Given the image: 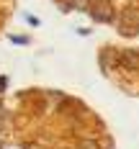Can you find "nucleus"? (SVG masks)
<instances>
[{
	"label": "nucleus",
	"instance_id": "obj_1",
	"mask_svg": "<svg viewBox=\"0 0 139 149\" xmlns=\"http://www.w3.org/2000/svg\"><path fill=\"white\" fill-rule=\"evenodd\" d=\"M116 21V29L121 36H137L139 33V10L137 8H124L121 15L119 18H113Z\"/></svg>",
	"mask_w": 139,
	"mask_h": 149
},
{
	"label": "nucleus",
	"instance_id": "obj_11",
	"mask_svg": "<svg viewBox=\"0 0 139 149\" xmlns=\"http://www.w3.org/2000/svg\"><path fill=\"white\" fill-rule=\"evenodd\" d=\"M3 116H5V111H3V103H0V126H3Z\"/></svg>",
	"mask_w": 139,
	"mask_h": 149
},
{
	"label": "nucleus",
	"instance_id": "obj_6",
	"mask_svg": "<svg viewBox=\"0 0 139 149\" xmlns=\"http://www.w3.org/2000/svg\"><path fill=\"white\" fill-rule=\"evenodd\" d=\"M88 3H90V0H70V3H67V8H77V10H85V8H88Z\"/></svg>",
	"mask_w": 139,
	"mask_h": 149
},
{
	"label": "nucleus",
	"instance_id": "obj_5",
	"mask_svg": "<svg viewBox=\"0 0 139 149\" xmlns=\"http://www.w3.org/2000/svg\"><path fill=\"white\" fill-rule=\"evenodd\" d=\"M75 149H101V144H98L95 139H80Z\"/></svg>",
	"mask_w": 139,
	"mask_h": 149
},
{
	"label": "nucleus",
	"instance_id": "obj_2",
	"mask_svg": "<svg viewBox=\"0 0 139 149\" xmlns=\"http://www.w3.org/2000/svg\"><path fill=\"white\" fill-rule=\"evenodd\" d=\"M85 10L90 13V18L95 21V23H113V18H116L113 5H111L108 0H90Z\"/></svg>",
	"mask_w": 139,
	"mask_h": 149
},
{
	"label": "nucleus",
	"instance_id": "obj_4",
	"mask_svg": "<svg viewBox=\"0 0 139 149\" xmlns=\"http://www.w3.org/2000/svg\"><path fill=\"white\" fill-rule=\"evenodd\" d=\"M116 64H119V52L111 49V46H106V49L101 52V67L108 70V67H116Z\"/></svg>",
	"mask_w": 139,
	"mask_h": 149
},
{
	"label": "nucleus",
	"instance_id": "obj_3",
	"mask_svg": "<svg viewBox=\"0 0 139 149\" xmlns=\"http://www.w3.org/2000/svg\"><path fill=\"white\" fill-rule=\"evenodd\" d=\"M119 67L129 70V72H139V52L137 49H124V52H119Z\"/></svg>",
	"mask_w": 139,
	"mask_h": 149
},
{
	"label": "nucleus",
	"instance_id": "obj_8",
	"mask_svg": "<svg viewBox=\"0 0 139 149\" xmlns=\"http://www.w3.org/2000/svg\"><path fill=\"white\" fill-rule=\"evenodd\" d=\"M23 149H44V147H41L39 141H26V144H23Z\"/></svg>",
	"mask_w": 139,
	"mask_h": 149
},
{
	"label": "nucleus",
	"instance_id": "obj_7",
	"mask_svg": "<svg viewBox=\"0 0 139 149\" xmlns=\"http://www.w3.org/2000/svg\"><path fill=\"white\" fill-rule=\"evenodd\" d=\"M10 41H13V44H29V36H18V33H10Z\"/></svg>",
	"mask_w": 139,
	"mask_h": 149
},
{
	"label": "nucleus",
	"instance_id": "obj_10",
	"mask_svg": "<svg viewBox=\"0 0 139 149\" xmlns=\"http://www.w3.org/2000/svg\"><path fill=\"white\" fill-rule=\"evenodd\" d=\"M5 88H8V77H5V74H0V93H3Z\"/></svg>",
	"mask_w": 139,
	"mask_h": 149
},
{
	"label": "nucleus",
	"instance_id": "obj_9",
	"mask_svg": "<svg viewBox=\"0 0 139 149\" xmlns=\"http://www.w3.org/2000/svg\"><path fill=\"white\" fill-rule=\"evenodd\" d=\"M26 21H29L31 26H39V23H41V21H39L36 15H31V13H26Z\"/></svg>",
	"mask_w": 139,
	"mask_h": 149
}]
</instances>
